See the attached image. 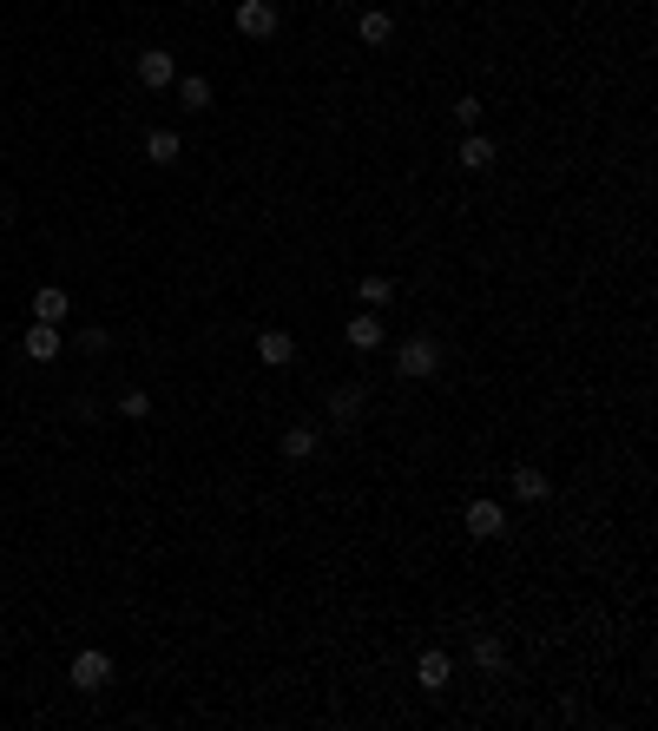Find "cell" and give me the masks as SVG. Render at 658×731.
<instances>
[{
	"mask_svg": "<svg viewBox=\"0 0 658 731\" xmlns=\"http://www.w3.org/2000/svg\"><path fill=\"white\" fill-rule=\"evenodd\" d=\"M435 369H441V343H435V336L415 330V336L395 343V376H402V382H428Z\"/></svg>",
	"mask_w": 658,
	"mask_h": 731,
	"instance_id": "1",
	"label": "cell"
},
{
	"mask_svg": "<svg viewBox=\"0 0 658 731\" xmlns=\"http://www.w3.org/2000/svg\"><path fill=\"white\" fill-rule=\"evenodd\" d=\"M237 33L244 40H277V27H283V14H277V0H237Z\"/></svg>",
	"mask_w": 658,
	"mask_h": 731,
	"instance_id": "2",
	"label": "cell"
},
{
	"mask_svg": "<svg viewBox=\"0 0 658 731\" xmlns=\"http://www.w3.org/2000/svg\"><path fill=\"white\" fill-rule=\"evenodd\" d=\"M323 409H329V422H336V429L356 435V429H362V409H369V396H362V382H336Z\"/></svg>",
	"mask_w": 658,
	"mask_h": 731,
	"instance_id": "3",
	"label": "cell"
},
{
	"mask_svg": "<svg viewBox=\"0 0 658 731\" xmlns=\"http://www.w3.org/2000/svg\"><path fill=\"white\" fill-rule=\"evenodd\" d=\"M112 685V659L99 646H86V652H73V692H86V699H93V692H106Z\"/></svg>",
	"mask_w": 658,
	"mask_h": 731,
	"instance_id": "4",
	"label": "cell"
},
{
	"mask_svg": "<svg viewBox=\"0 0 658 731\" xmlns=\"http://www.w3.org/2000/svg\"><path fill=\"white\" fill-rule=\"evenodd\" d=\"M461 527H468L474 541H501V534H507V508H501V501H468Z\"/></svg>",
	"mask_w": 658,
	"mask_h": 731,
	"instance_id": "5",
	"label": "cell"
},
{
	"mask_svg": "<svg viewBox=\"0 0 658 731\" xmlns=\"http://www.w3.org/2000/svg\"><path fill=\"white\" fill-rule=\"evenodd\" d=\"M172 80H178V60L165 47H145L139 53V86L145 93H172Z\"/></svg>",
	"mask_w": 658,
	"mask_h": 731,
	"instance_id": "6",
	"label": "cell"
},
{
	"mask_svg": "<svg viewBox=\"0 0 658 731\" xmlns=\"http://www.w3.org/2000/svg\"><path fill=\"white\" fill-rule=\"evenodd\" d=\"M343 343L356 356H369V350H382V343H389V323H382V317H349L343 323Z\"/></svg>",
	"mask_w": 658,
	"mask_h": 731,
	"instance_id": "7",
	"label": "cell"
},
{
	"mask_svg": "<svg viewBox=\"0 0 658 731\" xmlns=\"http://www.w3.org/2000/svg\"><path fill=\"white\" fill-rule=\"evenodd\" d=\"M356 40H362V47H389V40H395V14H389V7H362V14H356Z\"/></svg>",
	"mask_w": 658,
	"mask_h": 731,
	"instance_id": "8",
	"label": "cell"
},
{
	"mask_svg": "<svg viewBox=\"0 0 658 731\" xmlns=\"http://www.w3.org/2000/svg\"><path fill=\"white\" fill-rule=\"evenodd\" d=\"M257 363H264V369H290V363H297V336H290V330H264V336H257Z\"/></svg>",
	"mask_w": 658,
	"mask_h": 731,
	"instance_id": "9",
	"label": "cell"
},
{
	"mask_svg": "<svg viewBox=\"0 0 658 731\" xmlns=\"http://www.w3.org/2000/svg\"><path fill=\"white\" fill-rule=\"evenodd\" d=\"M20 350H27L33 363H60V323H27Z\"/></svg>",
	"mask_w": 658,
	"mask_h": 731,
	"instance_id": "10",
	"label": "cell"
},
{
	"mask_svg": "<svg viewBox=\"0 0 658 731\" xmlns=\"http://www.w3.org/2000/svg\"><path fill=\"white\" fill-rule=\"evenodd\" d=\"M66 310H73V297H66L60 284H40V290H33V323H66Z\"/></svg>",
	"mask_w": 658,
	"mask_h": 731,
	"instance_id": "11",
	"label": "cell"
},
{
	"mask_svg": "<svg viewBox=\"0 0 658 731\" xmlns=\"http://www.w3.org/2000/svg\"><path fill=\"white\" fill-rule=\"evenodd\" d=\"M448 672H455V659H448L441 646L415 659V685H422V692H441V685H448Z\"/></svg>",
	"mask_w": 658,
	"mask_h": 731,
	"instance_id": "12",
	"label": "cell"
},
{
	"mask_svg": "<svg viewBox=\"0 0 658 731\" xmlns=\"http://www.w3.org/2000/svg\"><path fill=\"white\" fill-rule=\"evenodd\" d=\"M145 159H152V165H178V159H185V139H178L172 126L145 132Z\"/></svg>",
	"mask_w": 658,
	"mask_h": 731,
	"instance_id": "13",
	"label": "cell"
},
{
	"mask_svg": "<svg viewBox=\"0 0 658 731\" xmlns=\"http://www.w3.org/2000/svg\"><path fill=\"white\" fill-rule=\"evenodd\" d=\"M547 494H553L547 468H514V501H527V508H540Z\"/></svg>",
	"mask_w": 658,
	"mask_h": 731,
	"instance_id": "14",
	"label": "cell"
},
{
	"mask_svg": "<svg viewBox=\"0 0 658 731\" xmlns=\"http://www.w3.org/2000/svg\"><path fill=\"white\" fill-rule=\"evenodd\" d=\"M316 448H323V435H316L310 422H297V429H283V455H290V461H316Z\"/></svg>",
	"mask_w": 658,
	"mask_h": 731,
	"instance_id": "15",
	"label": "cell"
},
{
	"mask_svg": "<svg viewBox=\"0 0 658 731\" xmlns=\"http://www.w3.org/2000/svg\"><path fill=\"white\" fill-rule=\"evenodd\" d=\"M461 172H487V165H494V139H481V132H468V139H461Z\"/></svg>",
	"mask_w": 658,
	"mask_h": 731,
	"instance_id": "16",
	"label": "cell"
},
{
	"mask_svg": "<svg viewBox=\"0 0 658 731\" xmlns=\"http://www.w3.org/2000/svg\"><path fill=\"white\" fill-rule=\"evenodd\" d=\"M172 93H178V106H185V112L211 106V80H198V73H191V80H172Z\"/></svg>",
	"mask_w": 658,
	"mask_h": 731,
	"instance_id": "17",
	"label": "cell"
},
{
	"mask_svg": "<svg viewBox=\"0 0 658 731\" xmlns=\"http://www.w3.org/2000/svg\"><path fill=\"white\" fill-rule=\"evenodd\" d=\"M356 297L369 303V310H382V303L395 297V284H389V277H382V271H369V277H356Z\"/></svg>",
	"mask_w": 658,
	"mask_h": 731,
	"instance_id": "18",
	"label": "cell"
},
{
	"mask_svg": "<svg viewBox=\"0 0 658 731\" xmlns=\"http://www.w3.org/2000/svg\"><path fill=\"white\" fill-rule=\"evenodd\" d=\"M474 666H481V672H501L507 666V646L494 633H481V639H474Z\"/></svg>",
	"mask_w": 658,
	"mask_h": 731,
	"instance_id": "19",
	"label": "cell"
},
{
	"mask_svg": "<svg viewBox=\"0 0 658 731\" xmlns=\"http://www.w3.org/2000/svg\"><path fill=\"white\" fill-rule=\"evenodd\" d=\"M119 415H126V422H145V415H152V396H145V389H126V396H119Z\"/></svg>",
	"mask_w": 658,
	"mask_h": 731,
	"instance_id": "20",
	"label": "cell"
},
{
	"mask_svg": "<svg viewBox=\"0 0 658 731\" xmlns=\"http://www.w3.org/2000/svg\"><path fill=\"white\" fill-rule=\"evenodd\" d=\"M455 126H461V132L481 126V99H474V93H461V99H455Z\"/></svg>",
	"mask_w": 658,
	"mask_h": 731,
	"instance_id": "21",
	"label": "cell"
},
{
	"mask_svg": "<svg viewBox=\"0 0 658 731\" xmlns=\"http://www.w3.org/2000/svg\"><path fill=\"white\" fill-rule=\"evenodd\" d=\"M112 350V330H99V323H93V330H86V356H106Z\"/></svg>",
	"mask_w": 658,
	"mask_h": 731,
	"instance_id": "22",
	"label": "cell"
}]
</instances>
